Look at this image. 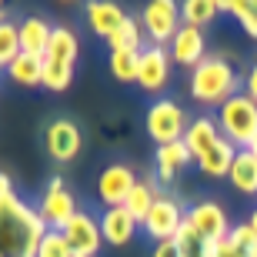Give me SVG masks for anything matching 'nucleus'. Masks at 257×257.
<instances>
[{
	"instance_id": "34",
	"label": "nucleus",
	"mask_w": 257,
	"mask_h": 257,
	"mask_svg": "<svg viewBox=\"0 0 257 257\" xmlns=\"http://www.w3.org/2000/svg\"><path fill=\"white\" fill-rule=\"evenodd\" d=\"M244 94H247L250 100H254V104H257V64L250 67V74H247V80H244Z\"/></svg>"
},
{
	"instance_id": "17",
	"label": "nucleus",
	"mask_w": 257,
	"mask_h": 257,
	"mask_svg": "<svg viewBox=\"0 0 257 257\" xmlns=\"http://www.w3.org/2000/svg\"><path fill=\"white\" fill-rule=\"evenodd\" d=\"M84 14H87V24H90V30H94L100 40H107V37H110V34H114V30L127 20L124 7H120V4H114V0H90V4L84 7Z\"/></svg>"
},
{
	"instance_id": "27",
	"label": "nucleus",
	"mask_w": 257,
	"mask_h": 257,
	"mask_svg": "<svg viewBox=\"0 0 257 257\" xmlns=\"http://www.w3.org/2000/svg\"><path fill=\"white\" fill-rule=\"evenodd\" d=\"M137 70H141V54L137 50H117L110 54V77L117 84H137Z\"/></svg>"
},
{
	"instance_id": "18",
	"label": "nucleus",
	"mask_w": 257,
	"mask_h": 257,
	"mask_svg": "<svg viewBox=\"0 0 257 257\" xmlns=\"http://www.w3.org/2000/svg\"><path fill=\"white\" fill-rule=\"evenodd\" d=\"M20 30V54H34V57H44L50 44V34H54V24L44 17H24L17 24Z\"/></svg>"
},
{
	"instance_id": "21",
	"label": "nucleus",
	"mask_w": 257,
	"mask_h": 257,
	"mask_svg": "<svg viewBox=\"0 0 257 257\" xmlns=\"http://www.w3.org/2000/svg\"><path fill=\"white\" fill-rule=\"evenodd\" d=\"M234 157H237V147L230 141H224L220 137L214 147H210L204 157L197 161V171L204 174V177H227L230 174V164H234Z\"/></svg>"
},
{
	"instance_id": "24",
	"label": "nucleus",
	"mask_w": 257,
	"mask_h": 257,
	"mask_svg": "<svg viewBox=\"0 0 257 257\" xmlns=\"http://www.w3.org/2000/svg\"><path fill=\"white\" fill-rule=\"evenodd\" d=\"M217 14H220V0H184L181 4V20L187 27H197V30L214 24Z\"/></svg>"
},
{
	"instance_id": "4",
	"label": "nucleus",
	"mask_w": 257,
	"mask_h": 257,
	"mask_svg": "<svg viewBox=\"0 0 257 257\" xmlns=\"http://www.w3.org/2000/svg\"><path fill=\"white\" fill-rule=\"evenodd\" d=\"M217 127H220V137L230 141L237 151H250L257 141V104L247 94L230 97L217 110Z\"/></svg>"
},
{
	"instance_id": "7",
	"label": "nucleus",
	"mask_w": 257,
	"mask_h": 257,
	"mask_svg": "<svg viewBox=\"0 0 257 257\" xmlns=\"http://www.w3.org/2000/svg\"><path fill=\"white\" fill-rule=\"evenodd\" d=\"M184 224L197 234L200 244H217V240H227L230 237V217L227 210L220 207L217 200H197V204H191L187 207V217H184Z\"/></svg>"
},
{
	"instance_id": "5",
	"label": "nucleus",
	"mask_w": 257,
	"mask_h": 257,
	"mask_svg": "<svg viewBox=\"0 0 257 257\" xmlns=\"http://www.w3.org/2000/svg\"><path fill=\"white\" fill-rule=\"evenodd\" d=\"M144 124H147V134H151V141L157 147L164 144H174V141H184V131H187V110H184L174 97H161V100H154L147 107V117H144Z\"/></svg>"
},
{
	"instance_id": "3",
	"label": "nucleus",
	"mask_w": 257,
	"mask_h": 257,
	"mask_svg": "<svg viewBox=\"0 0 257 257\" xmlns=\"http://www.w3.org/2000/svg\"><path fill=\"white\" fill-rule=\"evenodd\" d=\"M80 57V40L70 27L57 24L50 34L47 54H44V87L50 94H64L67 87L74 84V67Z\"/></svg>"
},
{
	"instance_id": "12",
	"label": "nucleus",
	"mask_w": 257,
	"mask_h": 257,
	"mask_svg": "<svg viewBox=\"0 0 257 257\" xmlns=\"http://www.w3.org/2000/svg\"><path fill=\"white\" fill-rule=\"evenodd\" d=\"M171 50L167 47H154V44H147V47L141 50V70H137V87L141 90H147V94H161L164 87H167V80H171Z\"/></svg>"
},
{
	"instance_id": "13",
	"label": "nucleus",
	"mask_w": 257,
	"mask_h": 257,
	"mask_svg": "<svg viewBox=\"0 0 257 257\" xmlns=\"http://www.w3.org/2000/svg\"><path fill=\"white\" fill-rule=\"evenodd\" d=\"M134 184H137V177H134V171L127 164H107L100 171V177H97V197H100L104 207H124Z\"/></svg>"
},
{
	"instance_id": "6",
	"label": "nucleus",
	"mask_w": 257,
	"mask_h": 257,
	"mask_svg": "<svg viewBox=\"0 0 257 257\" xmlns=\"http://www.w3.org/2000/svg\"><path fill=\"white\" fill-rule=\"evenodd\" d=\"M137 20H141V30L147 34V40L154 47H167L174 40V34L184 27L177 0H151V4H144V14Z\"/></svg>"
},
{
	"instance_id": "8",
	"label": "nucleus",
	"mask_w": 257,
	"mask_h": 257,
	"mask_svg": "<svg viewBox=\"0 0 257 257\" xmlns=\"http://www.w3.org/2000/svg\"><path fill=\"white\" fill-rule=\"evenodd\" d=\"M184 217H187V210H184L181 200L171 197V194H161V197L154 200L151 214H147V220H144L141 227L154 244H164V240H174L177 234H181Z\"/></svg>"
},
{
	"instance_id": "31",
	"label": "nucleus",
	"mask_w": 257,
	"mask_h": 257,
	"mask_svg": "<svg viewBox=\"0 0 257 257\" xmlns=\"http://www.w3.org/2000/svg\"><path fill=\"white\" fill-rule=\"evenodd\" d=\"M230 244H237V247H244V250H250L257 244V234H254V227H250V220H244V224H234L230 227Z\"/></svg>"
},
{
	"instance_id": "30",
	"label": "nucleus",
	"mask_w": 257,
	"mask_h": 257,
	"mask_svg": "<svg viewBox=\"0 0 257 257\" xmlns=\"http://www.w3.org/2000/svg\"><path fill=\"white\" fill-rule=\"evenodd\" d=\"M174 240H177V247H181V257H210L207 254V244H200L197 234H194L187 224L181 227V234H177Z\"/></svg>"
},
{
	"instance_id": "2",
	"label": "nucleus",
	"mask_w": 257,
	"mask_h": 257,
	"mask_svg": "<svg viewBox=\"0 0 257 257\" xmlns=\"http://www.w3.org/2000/svg\"><path fill=\"white\" fill-rule=\"evenodd\" d=\"M240 94V77L230 67V60L224 57H204L197 67L191 70V97L204 107H224L230 97Z\"/></svg>"
},
{
	"instance_id": "14",
	"label": "nucleus",
	"mask_w": 257,
	"mask_h": 257,
	"mask_svg": "<svg viewBox=\"0 0 257 257\" xmlns=\"http://www.w3.org/2000/svg\"><path fill=\"white\" fill-rule=\"evenodd\" d=\"M167 50H171V60L177 67H197L200 60L207 57V40H204V30L197 27H187L184 24L177 34H174V40L167 44Z\"/></svg>"
},
{
	"instance_id": "10",
	"label": "nucleus",
	"mask_w": 257,
	"mask_h": 257,
	"mask_svg": "<svg viewBox=\"0 0 257 257\" xmlns=\"http://www.w3.org/2000/svg\"><path fill=\"white\" fill-rule=\"evenodd\" d=\"M64 240L70 244L74 257H97V250L104 247V234H100V217L87 214V210H77L70 224L64 230Z\"/></svg>"
},
{
	"instance_id": "16",
	"label": "nucleus",
	"mask_w": 257,
	"mask_h": 257,
	"mask_svg": "<svg viewBox=\"0 0 257 257\" xmlns=\"http://www.w3.org/2000/svg\"><path fill=\"white\" fill-rule=\"evenodd\" d=\"M191 161L194 157H191V151H187L184 141H174V144L157 147V154H154V177H157V184H174L177 174H181Z\"/></svg>"
},
{
	"instance_id": "22",
	"label": "nucleus",
	"mask_w": 257,
	"mask_h": 257,
	"mask_svg": "<svg viewBox=\"0 0 257 257\" xmlns=\"http://www.w3.org/2000/svg\"><path fill=\"white\" fill-rule=\"evenodd\" d=\"M161 197V191H157V181H151V177H144V181H137L134 184V191H131V197L124 200V207L131 210V217L137 220V224H144L147 220V214H151V207H154V200Z\"/></svg>"
},
{
	"instance_id": "9",
	"label": "nucleus",
	"mask_w": 257,
	"mask_h": 257,
	"mask_svg": "<svg viewBox=\"0 0 257 257\" xmlns=\"http://www.w3.org/2000/svg\"><path fill=\"white\" fill-rule=\"evenodd\" d=\"M37 210H40V217H44V224H47L50 230H64L80 207H77L74 191L64 184V177H50L47 187H44V194H40Z\"/></svg>"
},
{
	"instance_id": "37",
	"label": "nucleus",
	"mask_w": 257,
	"mask_h": 257,
	"mask_svg": "<svg viewBox=\"0 0 257 257\" xmlns=\"http://www.w3.org/2000/svg\"><path fill=\"white\" fill-rule=\"evenodd\" d=\"M250 154H254V161H257V141H254V147H250Z\"/></svg>"
},
{
	"instance_id": "33",
	"label": "nucleus",
	"mask_w": 257,
	"mask_h": 257,
	"mask_svg": "<svg viewBox=\"0 0 257 257\" xmlns=\"http://www.w3.org/2000/svg\"><path fill=\"white\" fill-rule=\"evenodd\" d=\"M154 257H181L177 240H164V244H154Z\"/></svg>"
},
{
	"instance_id": "11",
	"label": "nucleus",
	"mask_w": 257,
	"mask_h": 257,
	"mask_svg": "<svg viewBox=\"0 0 257 257\" xmlns=\"http://www.w3.org/2000/svg\"><path fill=\"white\" fill-rule=\"evenodd\" d=\"M44 147H47V154L57 164H70V161H77V154L84 147V134H80V127L70 117H57L44 131Z\"/></svg>"
},
{
	"instance_id": "29",
	"label": "nucleus",
	"mask_w": 257,
	"mask_h": 257,
	"mask_svg": "<svg viewBox=\"0 0 257 257\" xmlns=\"http://www.w3.org/2000/svg\"><path fill=\"white\" fill-rule=\"evenodd\" d=\"M34 257H74V250H70V244L64 240L60 230H47L44 240L37 244V254Z\"/></svg>"
},
{
	"instance_id": "1",
	"label": "nucleus",
	"mask_w": 257,
	"mask_h": 257,
	"mask_svg": "<svg viewBox=\"0 0 257 257\" xmlns=\"http://www.w3.org/2000/svg\"><path fill=\"white\" fill-rule=\"evenodd\" d=\"M40 210L17 197L7 174H0V257H34L47 234Z\"/></svg>"
},
{
	"instance_id": "35",
	"label": "nucleus",
	"mask_w": 257,
	"mask_h": 257,
	"mask_svg": "<svg viewBox=\"0 0 257 257\" xmlns=\"http://www.w3.org/2000/svg\"><path fill=\"white\" fill-rule=\"evenodd\" d=\"M250 227H254V234H257V207H254V214H250Z\"/></svg>"
},
{
	"instance_id": "23",
	"label": "nucleus",
	"mask_w": 257,
	"mask_h": 257,
	"mask_svg": "<svg viewBox=\"0 0 257 257\" xmlns=\"http://www.w3.org/2000/svg\"><path fill=\"white\" fill-rule=\"evenodd\" d=\"M7 74H10V80L20 84V87H44V57L20 54V57L7 67Z\"/></svg>"
},
{
	"instance_id": "19",
	"label": "nucleus",
	"mask_w": 257,
	"mask_h": 257,
	"mask_svg": "<svg viewBox=\"0 0 257 257\" xmlns=\"http://www.w3.org/2000/svg\"><path fill=\"white\" fill-rule=\"evenodd\" d=\"M217 141H220V127H217L214 117H197V120H191L187 131H184V144H187V151H191L194 161H200Z\"/></svg>"
},
{
	"instance_id": "32",
	"label": "nucleus",
	"mask_w": 257,
	"mask_h": 257,
	"mask_svg": "<svg viewBox=\"0 0 257 257\" xmlns=\"http://www.w3.org/2000/svg\"><path fill=\"white\" fill-rule=\"evenodd\" d=\"M207 254L210 257H247V250L230 244V240H217V244H207Z\"/></svg>"
},
{
	"instance_id": "36",
	"label": "nucleus",
	"mask_w": 257,
	"mask_h": 257,
	"mask_svg": "<svg viewBox=\"0 0 257 257\" xmlns=\"http://www.w3.org/2000/svg\"><path fill=\"white\" fill-rule=\"evenodd\" d=\"M0 20H7V7L4 4H0Z\"/></svg>"
},
{
	"instance_id": "26",
	"label": "nucleus",
	"mask_w": 257,
	"mask_h": 257,
	"mask_svg": "<svg viewBox=\"0 0 257 257\" xmlns=\"http://www.w3.org/2000/svg\"><path fill=\"white\" fill-rule=\"evenodd\" d=\"M220 14H234L240 30L257 40V0H220Z\"/></svg>"
},
{
	"instance_id": "28",
	"label": "nucleus",
	"mask_w": 257,
	"mask_h": 257,
	"mask_svg": "<svg viewBox=\"0 0 257 257\" xmlns=\"http://www.w3.org/2000/svg\"><path fill=\"white\" fill-rule=\"evenodd\" d=\"M20 57V30L14 20H0V70H7Z\"/></svg>"
},
{
	"instance_id": "25",
	"label": "nucleus",
	"mask_w": 257,
	"mask_h": 257,
	"mask_svg": "<svg viewBox=\"0 0 257 257\" xmlns=\"http://www.w3.org/2000/svg\"><path fill=\"white\" fill-rule=\"evenodd\" d=\"M107 47H110V54H117V50H137L141 54L144 50V30H141V20L137 17H127L120 27L107 37Z\"/></svg>"
},
{
	"instance_id": "20",
	"label": "nucleus",
	"mask_w": 257,
	"mask_h": 257,
	"mask_svg": "<svg viewBox=\"0 0 257 257\" xmlns=\"http://www.w3.org/2000/svg\"><path fill=\"white\" fill-rule=\"evenodd\" d=\"M230 187L244 197H257V161L250 151H237L234 164H230V174H227Z\"/></svg>"
},
{
	"instance_id": "15",
	"label": "nucleus",
	"mask_w": 257,
	"mask_h": 257,
	"mask_svg": "<svg viewBox=\"0 0 257 257\" xmlns=\"http://www.w3.org/2000/svg\"><path fill=\"white\" fill-rule=\"evenodd\" d=\"M141 224L131 217L127 207H104L100 214V234H104V244L110 247H127L134 237H137Z\"/></svg>"
}]
</instances>
